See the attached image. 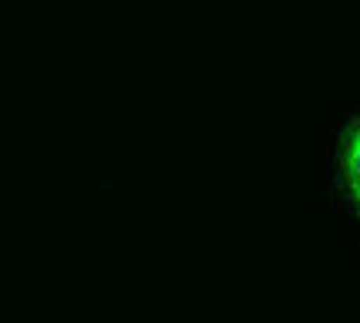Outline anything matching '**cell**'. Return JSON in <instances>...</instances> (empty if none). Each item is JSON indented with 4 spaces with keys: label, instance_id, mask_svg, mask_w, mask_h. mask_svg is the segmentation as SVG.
I'll use <instances>...</instances> for the list:
<instances>
[{
    "label": "cell",
    "instance_id": "1",
    "mask_svg": "<svg viewBox=\"0 0 360 323\" xmlns=\"http://www.w3.org/2000/svg\"><path fill=\"white\" fill-rule=\"evenodd\" d=\"M340 175H344V188L354 211L360 218V119L347 129L344 145H340Z\"/></svg>",
    "mask_w": 360,
    "mask_h": 323
}]
</instances>
